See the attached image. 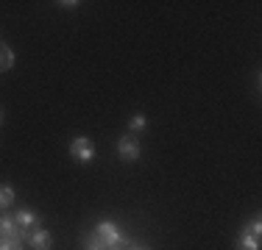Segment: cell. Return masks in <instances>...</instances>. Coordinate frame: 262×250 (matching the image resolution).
<instances>
[{
  "label": "cell",
  "instance_id": "cell-5",
  "mask_svg": "<svg viewBox=\"0 0 262 250\" xmlns=\"http://www.w3.org/2000/svg\"><path fill=\"white\" fill-rule=\"evenodd\" d=\"M26 245L31 250H51L53 247V236H51L48 228H36V231H31V234L26 236Z\"/></svg>",
  "mask_w": 262,
  "mask_h": 250
},
{
  "label": "cell",
  "instance_id": "cell-11",
  "mask_svg": "<svg viewBox=\"0 0 262 250\" xmlns=\"http://www.w3.org/2000/svg\"><path fill=\"white\" fill-rule=\"evenodd\" d=\"M23 247H26L23 236H9V239H0V250H23Z\"/></svg>",
  "mask_w": 262,
  "mask_h": 250
},
{
  "label": "cell",
  "instance_id": "cell-14",
  "mask_svg": "<svg viewBox=\"0 0 262 250\" xmlns=\"http://www.w3.org/2000/svg\"><path fill=\"white\" fill-rule=\"evenodd\" d=\"M128 250H151V247H145V245H131Z\"/></svg>",
  "mask_w": 262,
  "mask_h": 250
},
{
  "label": "cell",
  "instance_id": "cell-7",
  "mask_svg": "<svg viewBox=\"0 0 262 250\" xmlns=\"http://www.w3.org/2000/svg\"><path fill=\"white\" fill-rule=\"evenodd\" d=\"M237 250H259V236H251L248 231H240V236H237Z\"/></svg>",
  "mask_w": 262,
  "mask_h": 250
},
{
  "label": "cell",
  "instance_id": "cell-3",
  "mask_svg": "<svg viewBox=\"0 0 262 250\" xmlns=\"http://www.w3.org/2000/svg\"><path fill=\"white\" fill-rule=\"evenodd\" d=\"M117 153H120V159L126 161V164H131V161L140 159V139H137L134 134H126L117 139Z\"/></svg>",
  "mask_w": 262,
  "mask_h": 250
},
{
  "label": "cell",
  "instance_id": "cell-2",
  "mask_svg": "<svg viewBox=\"0 0 262 250\" xmlns=\"http://www.w3.org/2000/svg\"><path fill=\"white\" fill-rule=\"evenodd\" d=\"M70 156L78 164H90V161L95 159V142H92L90 136H76V139L70 142Z\"/></svg>",
  "mask_w": 262,
  "mask_h": 250
},
{
  "label": "cell",
  "instance_id": "cell-1",
  "mask_svg": "<svg viewBox=\"0 0 262 250\" xmlns=\"http://www.w3.org/2000/svg\"><path fill=\"white\" fill-rule=\"evenodd\" d=\"M95 236L103 242L109 250H123V247H131L128 245V239L120 234V228H117V222H112V220H101L95 225Z\"/></svg>",
  "mask_w": 262,
  "mask_h": 250
},
{
  "label": "cell",
  "instance_id": "cell-8",
  "mask_svg": "<svg viewBox=\"0 0 262 250\" xmlns=\"http://www.w3.org/2000/svg\"><path fill=\"white\" fill-rule=\"evenodd\" d=\"M11 67H14V53H11V47L6 42H0V72L11 70Z\"/></svg>",
  "mask_w": 262,
  "mask_h": 250
},
{
  "label": "cell",
  "instance_id": "cell-12",
  "mask_svg": "<svg viewBox=\"0 0 262 250\" xmlns=\"http://www.w3.org/2000/svg\"><path fill=\"white\" fill-rule=\"evenodd\" d=\"M243 231H248V234H251V236H262V220H259V217H254V220L248 222V225H246V228H243Z\"/></svg>",
  "mask_w": 262,
  "mask_h": 250
},
{
  "label": "cell",
  "instance_id": "cell-10",
  "mask_svg": "<svg viewBox=\"0 0 262 250\" xmlns=\"http://www.w3.org/2000/svg\"><path fill=\"white\" fill-rule=\"evenodd\" d=\"M145 125H148V120H145V114H140V111H137V114L134 117H131V120H128V131H131V134H140V131L142 128H145Z\"/></svg>",
  "mask_w": 262,
  "mask_h": 250
},
{
  "label": "cell",
  "instance_id": "cell-9",
  "mask_svg": "<svg viewBox=\"0 0 262 250\" xmlns=\"http://www.w3.org/2000/svg\"><path fill=\"white\" fill-rule=\"evenodd\" d=\"M11 203H14V189L9 184H0V211L9 209Z\"/></svg>",
  "mask_w": 262,
  "mask_h": 250
},
{
  "label": "cell",
  "instance_id": "cell-15",
  "mask_svg": "<svg viewBox=\"0 0 262 250\" xmlns=\"http://www.w3.org/2000/svg\"><path fill=\"white\" fill-rule=\"evenodd\" d=\"M0 120H3V114H0Z\"/></svg>",
  "mask_w": 262,
  "mask_h": 250
},
{
  "label": "cell",
  "instance_id": "cell-16",
  "mask_svg": "<svg viewBox=\"0 0 262 250\" xmlns=\"http://www.w3.org/2000/svg\"><path fill=\"white\" fill-rule=\"evenodd\" d=\"M103 250H109V247H103Z\"/></svg>",
  "mask_w": 262,
  "mask_h": 250
},
{
  "label": "cell",
  "instance_id": "cell-6",
  "mask_svg": "<svg viewBox=\"0 0 262 250\" xmlns=\"http://www.w3.org/2000/svg\"><path fill=\"white\" fill-rule=\"evenodd\" d=\"M9 236H23L20 228H17L14 217L11 214H0V239H9ZM26 242V239H23Z\"/></svg>",
  "mask_w": 262,
  "mask_h": 250
},
{
  "label": "cell",
  "instance_id": "cell-13",
  "mask_svg": "<svg viewBox=\"0 0 262 250\" xmlns=\"http://www.w3.org/2000/svg\"><path fill=\"white\" fill-rule=\"evenodd\" d=\"M59 6H61V9H70L73 11V9H78L81 3H78V0H64V3H59Z\"/></svg>",
  "mask_w": 262,
  "mask_h": 250
},
{
  "label": "cell",
  "instance_id": "cell-4",
  "mask_svg": "<svg viewBox=\"0 0 262 250\" xmlns=\"http://www.w3.org/2000/svg\"><path fill=\"white\" fill-rule=\"evenodd\" d=\"M14 222H17V228H20L23 239H26V236L31 234V231L42 228V220H39V214H36V211H28V209L17 211V214H14Z\"/></svg>",
  "mask_w": 262,
  "mask_h": 250
}]
</instances>
